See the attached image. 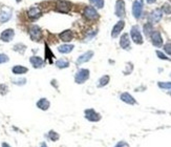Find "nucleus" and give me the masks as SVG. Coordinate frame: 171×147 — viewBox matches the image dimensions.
Listing matches in <instances>:
<instances>
[{
    "label": "nucleus",
    "mask_w": 171,
    "mask_h": 147,
    "mask_svg": "<svg viewBox=\"0 0 171 147\" xmlns=\"http://www.w3.org/2000/svg\"><path fill=\"white\" fill-rule=\"evenodd\" d=\"M151 31H152V25H151V23H147V24L144 26V32H145V34H146V35H150V34H152Z\"/></svg>",
    "instance_id": "28"
},
{
    "label": "nucleus",
    "mask_w": 171,
    "mask_h": 147,
    "mask_svg": "<svg viewBox=\"0 0 171 147\" xmlns=\"http://www.w3.org/2000/svg\"><path fill=\"white\" fill-rule=\"evenodd\" d=\"M109 76H103V77L100 78V80L98 81V87H103V86H105L106 84H108L109 82Z\"/></svg>",
    "instance_id": "22"
},
{
    "label": "nucleus",
    "mask_w": 171,
    "mask_h": 147,
    "mask_svg": "<svg viewBox=\"0 0 171 147\" xmlns=\"http://www.w3.org/2000/svg\"><path fill=\"white\" fill-rule=\"evenodd\" d=\"M56 65L59 68H66L69 66V63H68V61H66V60L60 59V60H58V61H56Z\"/></svg>",
    "instance_id": "23"
},
{
    "label": "nucleus",
    "mask_w": 171,
    "mask_h": 147,
    "mask_svg": "<svg viewBox=\"0 0 171 147\" xmlns=\"http://www.w3.org/2000/svg\"><path fill=\"white\" fill-rule=\"evenodd\" d=\"M90 1L98 9H102L104 6V0H90Z\"/></svg>",
    "instance_id": "25"
},
{
    "label": "nucleus",
    "mask_w": 171,
    "mask_h": 147,
    "mask_svg": "<svg viewBox=\"0 0 171 147\" xmlns=\"http://www.w3.org/2000/svg\"><path fill=\"white\" fill-rule=\"evenodd\" d=\"M14 36H15L14 30H12V28H7V30L3 31L1 33V35H0V39H1L2 41H4V42H10L13 38H14Z\"/></svg>",
    "instance_id": "9"
},
{
    "label": "nucleus",
    "mask_w": 171,
    "mask_h": 147,
    "mask_svg": "<svg viewBox=\"0 0 171 147\" xmlns=\"http://www.w3.org/2000/svg\"><path fill=\"white\" fill-rule=\"evenodd\" d=\"M120 45L122 48H124V49L129 48V46H130V40H129V37L127 34H123V36L121 37Z\"/></svg>",
    "instance_id": "16"
},
{
    "label": "nucleus",
    "mask_w": 171,
    "mask_h": 147,
    "mask_svg": "<svg viewBox=\"0 0 171 147\" xmlns=\"http://www.w3.org/2000/svg\"><path fill=\"white\" fill-rule=\"evenodd\" d=\"M7 61H9V57L4 54H0V64L1 63H6Z\"/></svg>",
    "instance_id": "30"
},
{
    "label": "nucleus",
    "mask_w": 171,
    "mask_h": 147,
    "mask_svg": "<svg viewBox=\"0 0 171 147\" xmlns=\"http://www.w3.org/2000/svg\"><path fill=\"white\" fill-rule=\"evenodd\" d=\"M59 37H60V39L62 41L69 42V41H71V39H72V32L69 31V30L64 31V32H62L60 35H59Z\"/></svg>",
    "instance_id": "17"
},
{
    "label": "nucleus",
    "mask_w": 171,
    "mask_h": 147,
    "mask_svg": "<svg viewBox=\"0 0 171 147\" xmlns=\"http://www.w3.org/2000/svg\"><path fill=\"white\" fill-rule=\"evenodd\" d=\"M71 3L67 1H64V0H60V1L57 2L56 4V9L57 10H59V12L61 13H68L69 10H71Z\"/></svg>",
    "instance_id": "7"
},
{
    "label": "nucleus",
    "mask_w": 171,
    "mask_h": 147,
    "mask_svg": "<svg viewBox=\"0 0 171 147\" xmlns=\"http://www.w3.org/2000/svg\"><path fill=\"white\" fill-rule=\"evenodd\" d=\"M11 18V13H1L0 14V22H6V21H7Z\"/></svg>",
    "instance_id": "24"
},
{
    "label": "nucleus",
    "mask_w": 171,
    "mask_h": 147,
    "mask_svg": "<svg viewBox=\"0 0 171 147\" xmlns=\"http://www.w3.org/2000/svg\"><path fill=\"white\" fill-rule=\"evenodd\" d=\"M116 15L121 18L125 16V3L123 0H118L116 2Z\"/></svg>",
    "instance_id": "8"
},
{
    "label": "nucleus",
    "mask_w": 171,
    "mask_h": 147,
    "mask_svg": "<svg viewBox=\"0 0 171 147\" xmlns=\"http://www.w3.org/2000/svg\"><path fill=\"white\" fill-rule=\"evenodd\" d=\"M31 63H32V65L35 68H39V67H42L43 66V60L41 59L40 57H36V56H33L31 57L30 59Z\"/></svg>",
    "instance_id": "18"
},
{
    "label": "nucleus",
    "mask_w": 171,
    "mask_h": 147,
    "mask_svg": "<svg viewBox=\"0 0 171 147\" xmlns=\"http://www.w3.org/2000/svg\"><path fill=\"white\" fill-rule=\"evenodd\" d=\"M27 15H28V17L32 18V19H37V18L40 17L41 10H40L39 7H36V6L31 7V9L28 10V12H27Z\"/></svg>",
    "instance_id": "14"
},
{
    "label": "nucleus",
    "mask_w": 171,
    "mask_h": 147,
    "mask_svg": "<svg viewBox=\"0 0 171 147\" xmlns=\"http://www.w3.org/2000/svg\"><path fill=\"white\" fill-rule=\"evenodd\" d=\"M163 12L165 13V14H171V5L168 4V3H165L163 5Z\"/></svg>",
    "instance_id": "29"
},
{
    "label": "nucleus",
    "mask_w": 171,
    "mask_h": 147,
    "mask_svg": "<svg viewBox=\"0 0 171 147\" xmlns=\"http://www.w3.org/2000/svg\"><path fill=\"white\" fill-rule=\"evenodd\" d=\"M13 74H15V75H22V74H25L27 73V68L22 66V65H16V66L13 67Z\"/></svg>",
    "instance_id": "21"
},
{
    "label": "nucleus",
    "mask_w": 171,
    "mask_h": 147,
    "mask_svg": "<svg viewBox=\"0 0 171 147\" xmlns=\"http://www.w3.org/2000/svg\"><path fill=\"white\" fill-rule=\"evenodd\" d=\"M30 36L34 41H39L42 37V33L38 25H33L30 28Z\"/></svg>",
    "instance_id": "4"
},
{
    "label": "nucleus",
    "mask_w": 171,
    "mask_h": 147,
    "mask_svg": "<svg viewBox=\"0 0 171 147\" xmlns=\"http://www.w3.org/2000/svg\"><path fill=\"white\" fill-rule=\"evenodd\" d=\"M151 40H152V43H153L154 46H157V47L162 46L163 39H162V36H161L160 32H157V31H153V32H152V34H151Z\"/></svg>",
    "instance_id": "10"
},
{
    "label": "nucleus",
    "mask_w": 171,
    "mask_h": 147,
    "mask_svg": "<svg viewBox=\"0 0 171 147\" xmlns=\"http://www.w3.org/2000/svg\"><path fill=\"white\" fill-rule=\"evenodd\" d=\"M124 26H125V22H124L123 20H120L116 24L113 26L112 28V32H111V37L112 38H116V37L119 36V34L121 33L122 30L124 28Z\"/></svg>",
    "instance_id": "11"
},
{
    "label": "nucleus",
    "mask_w": 171,
    "mask_h": 147,
    "mask_svg": "<svg viewBox=\"0 0 171 147\" xmlns=\"http://www.w3.org/2000/svg\"><path fill=\"white\" fill-rule=\"evenodd\" d=\"M88 78H89V70L82 68V69H79L77 72L76 76H75V81L78 84H82L85 81L88 80Z\"/></svg>",
    "instance_id": "1"
},
{
    "label": "nucleus",
    "mask_w": 171,
    "mask_h": 147,
    "mask_svg": "<svg viewBox=\"0 0 171 147\" xmlns=\"http://www.w3.org/2000/svg\"><path fill=\"white\" fill-rule=\"evenodd\" d=\"M143 6H144V2L143 0H136L132 4V14L136 19H139L142 15V12H143Z\"/></svg>",
    "instance_id": "2"
},
{
    "label": "nucleus",
    "mask_w": 171,
    "mask_h": 147,
    "mask_svg": "<svg viewBox=\"0 0 171 147\" xmlns=\"http://www.w3.org/2000/svg\"><path fill=\"white\" fill-rule=\"evenodd\" d=\"M48 138L51 139V141H57L59 139V135L56 132V131H50V133H48Z\"/></svg>",
    "instance_id": "27"
},
{
    "label": "nucleus",
    "mask_w": 171,
    "mask_h": 147,
    "mask_svg": "<svg viewBox=\"0 0 171 147\" xmlns=\"http://www.w3.org/2000/svg\"><path fill=\"white\" fill-rule=\"evenodd\" d=\"M164 49H165V52H167L168 55H171V43L166 44V45L164 46Z\"/></svg>",
    "instance_id": "32"
},
{
    "label": "nucleus",
    "mask_w": 171,
    "mask_h": 147,
    "mask_svg": "<svg viewBox=\"0 0 171 147\" xmlns=\"http://www.w3.org/2000/svg\"><path fill=\"white\" fill-rule=\"evenodd\" d=\"M92 56H94V52H92V51L84 52V54L81 55V56L78 58L77 63H78V64H82V63H85V62L89 61V60L92 58Z\"/></svg>",
    "instance_id": "12"
},
{
    "label": "nucleus",
    "mask_w": 171,
    "mask_h": 147,
    "mask_svg": "<svg viewBox=\"0 0 171 147\" xmlns=\"http://www.w3.org/2000/svg\"><path fill=\"white\" fill-rule=\"evenodd\" d=\"M120 98H121L122 101L125 102V103H127V104H131V105L136 104V100H134L133 97L128 93H123L121 94Z\"/></svg>",
    "instance_id": "15"
},
{
    "label": "nucleus",
    "mask_w": 171,
    "mask_h": 147,
    "mask_svg": "<svg viewBox=\"0 0 171 147\" xmlns=\"http://www.w3.org/2000/svg\"><path fill=\"white\" fill-rule=\"evenodd\" d=\"M72 49H74V45H71V44H63L58 47V51L62 54H68Z\"/></svg>",
    "instance_id": "20"
},
{
    "label": "nucleus",
    "mask_w": 171,
    "mask_h": 147,
    "mask_svg": "<svg viewBox=\"0 0 171 147\" xmlns=\"http://www.w3.org/2000/svg\"><path fill=\"white\" fill-rule=\"evenodd\" d=\"M25 82H26L25 79H21V80H14V83L18 84V85H23V84H25Z\"/></svg>",
    "instance_id": "33"
},
{
    "label": "nucleus",
    "mask_w": 171,
    "mask_h": 147,
    "mask_svg": "<svg viewBox=\"0 0 171 147\" xmlns=\"http://www.w3.org/2000/svg\"><path fill=\"white\" fill-rule=\"evenodd\" d=\"M37 107L42 110H47L50 108V102H48V100H46L45 98H41L37 102Z\"/></svg>",
    "instance_id": "19"
},
{
    "label": "nucleus",
    "mask_w": 171,
    "mask_h": 147,
    "mask_svg": "<svg viewBox=\"0 0 171 147\" xmlns=\"http://www.w3.org/2000/svg\"><path fill=\"white\" fill-rule=\"evenodd\" d=\"M2 147H11V146H10L7 143H3V144H2Z\"/></svg>",
    "instance_id": "36"
},
{
    "label": "nucleus",
    "mask_w": 171,
    "mask_h": 147,
    "mask_svg": "<svg viewBox=\"0 0 171 147\" xmlns=\"http://www.w3.org/2000/svg\"><path fill=\"white\" fill-rule=\"evenodd\" d=\"M41 147H47V146H46V145H45V144H43V145H42V146H41Z\"/></svg>",
    "instance_id": "37"
},
{
    "label": "nucleus",
    "mask_w": 171,
    "mask_h": 147,
    "mask_svg": "<svg viewBox=\"0 0 171 147\" xmlns=\"http://www.w3.org/2000/svg\"><path fill=\"white\" fill-rule=\"evenodd\" d=\"M84 16L89 20H95L97 18H99V15H98L97 10L94 9L92 6H86L84 10Z\"/></svg>",
    "instance_id": "6"
},
{
    "label": "nucleus",
    "mask_w": 171,
    "mask_h": 147,
    "mask_svg": "<svg viewBox=\"0 0 171 147\" xmlns=\"http://www.w3.org/2000/svg\"><path fill=\"white\" fill-rule=\"evenodd\" d=\"M157 56H159L160 59H163V60H170L169 58H168V57H166L165 55L163 54V52H161L160 51H157Z\"/></svg>",
    "instance_id": "31"
},
{
    "label": "nucleus",
    "mask_w": 171,
    "mask_h": 147,
    "mask_svg": "<svg viewBox=\"0 0 171 147\" xmlns=\"http://www.w3.org/2000/svg\"><path fill=\"white\" fill-rule=\"evenodd\" d=\"M155 1H157V0H147V2H148L149 4H151V3H154Z\"/></svg>",
    "instance_id": "35"
},
{
    "label": "nucleus",
    "mask_w": 171,
    "mask_h": 147,
    "mask_svg": "<svg viewBox=\"0 0 171 147\" xmlns=\"http://www.w3.org/2000/svg\"><path fill=\"white\" fill-rule=\"evenodd\" d=\"M85 118L90 122H98L101 119V116L96 112L94 109H86L85 110Z\"/></svg>",
    "instance_id": "5"
},
{
    "label": "nucleus",
    "mask_w": 171,
    "mask_h": 147,
    "mask_svg": "<svg viewBox=\"0 0 171 147\" xmlns=\"http://www.w3.org/2000/svg\"><path fill=\"white\" fill-rule=\"evenodd\" d=\"M124 146H127V144L125 143V142H123V141L119 142V143L116 145V147H124Z\"/></svg>",
    "instance_id": "34"
},
{
    "label": "nucleus",
    "mask_w": 171,
    "mask_h": 147,
    "mask_svg": "<svg viewBox=\"0 0 171 147\" xmlns=\"http://www.w3.org/2000/svg\"><path fill=\"white\" fill-rule=\"evenodd\" d=\"M130 35H131V39L133 40L134 43H136V44L143 43V38H142V35H141V32H140L139 26L134 25V26L131 27Z\"/></svg>",
    "instance_id": "3"
},
{
    "label": "nucleus",
    "mask_w": 171,
    "mask_h": 147,
    "mask_svg": "<svg viewBox=\"0 0 171 147\" xmlns=\"http://www.w3.org/2000/svg\"><path fill=\"white\" fill-rule=\"evenodd\" d=\"M159 87L163 89H170L171 88V82H159Z\"/></svg>",
    "instance_id": "26"
},
{
    "label": "nucleus",
    "mask_w": 171,
    "mask_h": 147,
    "mask_svg": "<svg viewBox=\"0 0 171 147\" xmlns=\"http://www.w3.org/2000/svg\"><path fill=\"white\" fill-rule=\"evenodd\" d=\"M162 10H161L160 9H157L154 10L153 12L150 14L149 18H150V21H151L152 23H157L159 22V21L162 19Z\"/></svg>",
    "instance_id": "13"
}]
</instances>
